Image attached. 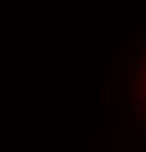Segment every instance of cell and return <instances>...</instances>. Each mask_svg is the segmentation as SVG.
<instances>
[]
</instances>
